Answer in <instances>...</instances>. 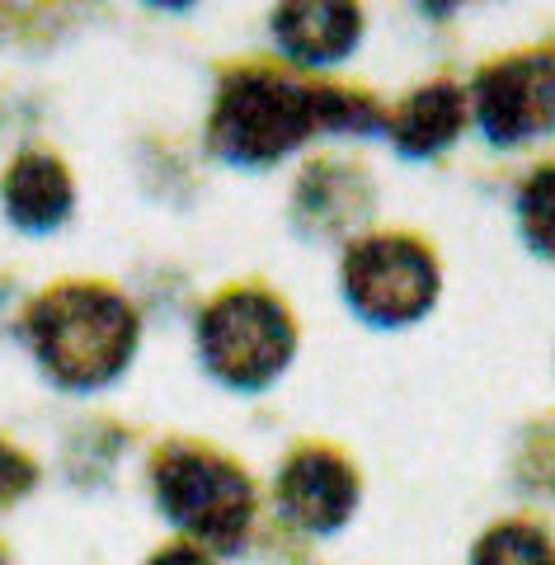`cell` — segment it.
<instances>
[{"label": "cell", "mask_w": 555, "mask_h": 565, "mask_svg": "<svg viewBox=\"0 0 555 565\" xmlns=\"http://www.w3.org/2000/svg\"><path fill=\"white\" fill-rule=\"evenodd\" d=\"M24 486H29V467H24L14 452L0 448V500H6V494H14V490H24Z\"/></svg>", "instance_id": "obj_13"}, {"label": "cell", "mask_w": 555, "mask_h": 565, "mask_svg": "<svg viewBox=\"0 0 555 565\" xmlns=\"http://www.w3.org/2000/svg\"><path fill=\"white\" fill-rule=\"evenodd\" d=\"M282 509L301 527H334L353 509V476L330 452H307L282 471Z\"/></svg>", "instance_id": "obj_7"}, {"label": "cell", "mask_w": 555, "mask_h": 565, "mask_svg": "<svg viewBox=\"0 0 555 565\" xmlns=\"http://www.w3.org/2000/svg\"><path fill=\"white\" fill-rule=\"evenodd\" d=\"M0 565H6V561H0Z\"/></svg>", "instance_id": "obj_15"}, {"label": "cell", "mask_w": 555, "mask_h": 565, "mask_svg": "<svg viewBox=\"0 0 555 565\" xmlns=\"http://www.w3.org/2000/svg\"><path fill=\"white\" fill-rule=\"evenodd\" d=\"M132 334V311L99 288H62L33 311V344L66 386L109 382L128 359Z\"/></svg>", "instance_id": "obj_2"}, {"label": "cell", "mask_w": 555, "mask_h": 565, "mask_svg": "<svg viewBox=\"0 0 555 565\" xmlns=\"http://www.w3.org/2000/svg\"><path fill=\"white\" fill-rule=\"evenodd\" d=\"M476 118L494 141H532L555 132V62L513 57L476 81Z\"/></svg>", "instance_id": "obj_5"}, {"label": "cell", "mask_w": 555, "mask_h": 565, "mask_svg": "<svg viewBox=\"0 0 555 565\" xmlns=\"http://www.w3.org/2000/svg\"><path fill=\"white\" fill-rule=\"evenodd\" d=\"M6 203H10V217L20 226L47 232V226H57L66 217L71 184H66L57 161H47V156H24L6 180Z\"/></svg>", "instance_id": "obj_9"}, {"label": "cell", "mask_w": 555, "mask_h": 565, "mask_svg": "<svg viewBox=\"0 0 555 565\" xmlns=\"http://www.w3.org/2000/svg\"><path fill=\"white\" fill-rule=\"evenodd\" d=\"M160 504L166 514L179 519L189 533H199L207 542H236L249 523V481L236 471L217 462V457L203 452H170L160 462Z\"/></svg>", "instance_id": "obj_4"}, {"label": "cell", "mask_w": 555, "mask_h": 565, "mask_svg": "<svg viewBox=\"0 0 555 565\" xmlns=\"http://www.w3.org/2000/svg\"><path fill=\"white\" fill-rule=\"evenodd\" d=\"M151 565H207V561L193 552V546H170V552H160Z\"/></svg>", "instance_id": "obj_14"}, {"label": "cell", "mask_w": 555, "mask_h": 565, "mask_svg": "<svg viewBox=\"0 0 555 565\" xmlns=\"http://www.w3.org/2000/svg\"><path fill=\"white\" fill-rule=\"evenodd\" d=\"M377 122V109L353 95L334 90H301L278 76H241L226 85V95L212 118V141L226 161L255 166L274 161V156L292 151L301 137H311L320 128H367Z\"/></svg>", "instance_id": "obj_1"}, {"label": "cell", "mask_w": 555, "mask_h": 565, "mask_svg": "<svg viewBox=\"0 0 555 565\" xmlns=\"http://www.w3.org/2000/svg\"><path fill=\"white\" fill-rule=\"evenodd\" d=\"M357 10L349 6H297L278 14V39L297 62H344L357 43Z\"/></svg>", "instance_id": "obj_8"}, {"label": "cell", "mask_w": 555, "mask_h": 565, "mask_svg": "<svg viewBox=\"0 0 555 565\" xmlns=\"http://www.w3.org/2000/svg\"><path fill=\"white\" fill-rule=\"evenodd\" d=\"M476 565H555L551 542L527 523H504L480 542Z\"/></svg>", "instance_id": "obj_11"}, {"label": "cell", "mask_w": 555, "mask_h": 565, "mask_svg": "<svg viewBox=\"0 0 555 565\" xmlns=\"http://www.w3.org/2000/svg\"><path fill=\"white\" fill-rule=\"evenodd\" d=\"M523 232L536 250L555 255V166L536 170L523 189Z\"/></svg>", "instance_id": "obj_12"}, {"label": "cell", "mask_w": 555, "mask_h": 565, "mask_svg": "<svg viewBox=\"0 0 555 565\" xmlns=\"http://www.w3.org/2000/svg\"><path fill=\"white\" fill-rule=\"evenodd\" d=\"M203 353L231 386H264L292 353L288 316L259 292H231L207 311Z\"/></svg>", "instance_id": "obj_3"}, {"label": "cell", "mask_w": 555, "mask_h": 565, "mask_svg": "<svg viewBox=\"0 0 555 565\" xmlns=\"http://www.w3.org/2000/svg\"><path fill=\"white\" fill-rule=\"evenodd\" d=\"M349 297L377 321H409L434 302V264L409 241H367L349 255Z\"/></svg>", "instance_id": "obj_6"}, {"label": "cell", "mask_w": 555, "mask_h": 565, "mask_svg": "<svg viewBox=\"0 0 555 565\" xmlns=\"http://www.w3.org/2000/svg\"><path fill=\"white\" fill-rule=\"evenodd\" d=\"M457 128H461V95L452 85H434V90H419L405 104L396 137H401V151L428 156V151H438L442 141H452Z\"/></svg>", "instance_id": "obj_10"}]
</instances>
